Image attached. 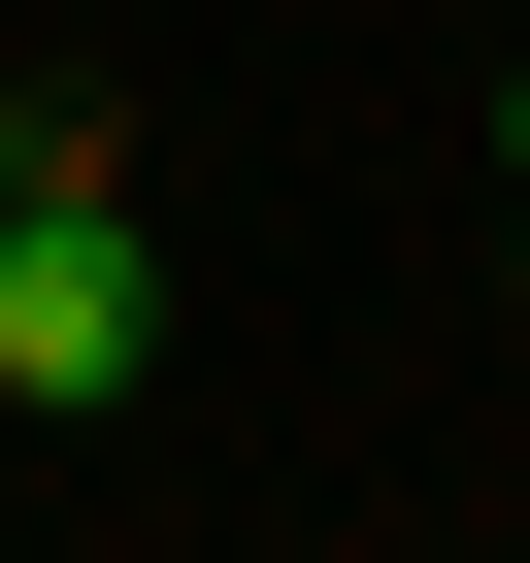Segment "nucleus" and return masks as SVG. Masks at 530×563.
<instances>
[{
	"label": "nucleus",
	"instance_id": "nucleus-1",
	"mask_svg": "<svg viewBox=\"0 0 530 563\" xmlns=\"http://www.w3.org/2000/svg\"><path fill=\"white\" fill-rule=\"evenodd\" d=\"M0 398H34V431L166 398V232H133V166H67L34 232H0Z\"/></svg>",
	"mask_w": 530,
	"mask_h": 563
},
{
	"label": "nucleus",
	"instance_id": "nucleus-2",
	"mask_svg": "<svg viewBox=\"0 0 530 563\" xmlns=\"http://www.w3.org/2000/svg\"><path fill=\"white\" fill-rule=\"evenodd\" d=\"M67 166H100V133H67V100H0V232H34V199H67Z\"/></svg>",
	"mask_w": 530,
	"mask_h": 563
},
{
	"label": "nucleus",
	"instance_id": "nucleus-3",
	"mask_svg": "<svg viewBox=\"0 0 530 563\" xmlns=\"http://www.w3.org/2000/svg\"><path fill=\"white\" fill-rule=\"evenodd\" d=\"M497 199H530V100H497Z\"/></svg>",
	"mask_w": 530,
	"mask_h": 563
}]
</instances>
